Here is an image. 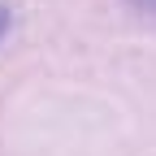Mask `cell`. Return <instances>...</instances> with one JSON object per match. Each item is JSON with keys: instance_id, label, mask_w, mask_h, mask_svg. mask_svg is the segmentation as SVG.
Listing matches in <instances>:
<instances>
[{"instance_id": "cell-2", "label": "cell", "mask_w": 156, "mask_h": 156, "mask_svg": "<svg viewBox=\"0 0 156 156\" xmlns=\"http://www.w3.org/2000/svg\"><path fill=\"white\" fill-rule=\"evenodd\" d=\"M134 5H143V9H152V13H156V0H134Z\"/></svg>"}, {"instance_id": "cell-1", "label": "cell", "mask_w": 156, "mask_h": 156, "mask_svg": "<svg viewBox=\"0 0 156 156\" xmlns=\"http://www.w3.org/2000/svg\"><path fill=\"white\" fill-rule=\"evenodd\" d=\"M5 30H9V9L0 5V39H5Z\"/></svg>"}]
</instances>
